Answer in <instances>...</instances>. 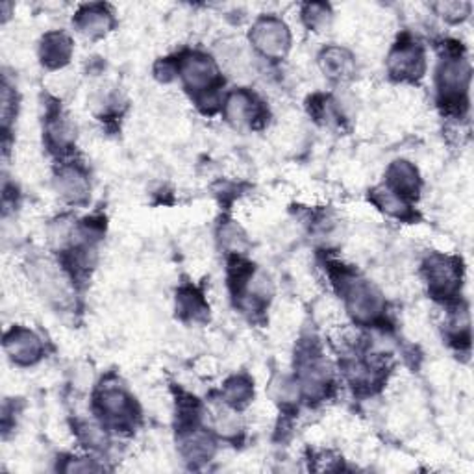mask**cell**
<instances>
[{
	"label": "cell",
	"instance_id": "14",
	"mask_svg": "<svg viewBox=\"0 0 474 474\" xmlns=\"http://www.w3.org/2000/svg\"><path fill=\"white\" fill-rule=\"evenodd\" d=\"M76 28L87 38H103L113 28V13L104 4H89L76 13Z\"/></svg>",
	"mask_w": 474,
	"mask_h": 474
},
{
	"label": "cell",
	"instance_id": "9",
	"mask_svg": "<svg viewBox=\"0 0 474 474\" xmlns=\"http://www.w3.org/2000/svg\"><path fill=\"white\" fill-rule=\"evenodd\" d=\"M4 351L17 365H34L43 356V343L31 330L15 326L4 337Z\"/></svg>",
	"mask_w": 474,
	"mask_h": 474
},
{
	"label": "cell",
	"instance_id": "1",
	"mask_svg": "<svg viewBox=\"0 0 474 474\" xmlns=\"http://www.w3.org/2000/svg\"><path fill=\"white\" fill-rule=\"evenodd\" d=\"M341 293L344 299L346 311L360 325H372L384 317L386 300L371 282L358 276L341 278Z\"/></svg>",
	"mask_w": 474,
	"mask_h": 474
},
{
	"label": "cell",
	"instance_id": "20",
	"mask_svg": "<svg viewBox=\"0 0 474 474\" xmlns=\"http://www.w3.org/2000/svg\"><path fill=\"white\" fill-rule=\"evenodd\" d=\"M223 397L230 407L234 409L245 407L252 400V397H255V386H252V380L248 376L236 374L230 378V380H227Z\"/></svg>",
	"mask_w": 474,
	"mask_h": 474
},
{
	"label": "cell",
	"instance_id": "24",
	"mask_svg": "<svg viewBox=\"0 0 474 474\" xmlns=\"http://www.w3.org/2000/svg\"><path fill=\"white\" fill-rule=\"evenodd\" d=\"M434 10L437 12V15L447 19L449 22H461L469 17L470 4L463 3V0H460V3L454 0V3H437L434 4Z\"/></svg>",
	"mask_w": 474,
	"mask_h": 474
},
{
	"label": "cell",
	"instance_id": "12",
	"mask_svg": "<svg viewBox=\"0 0 474 474\" xmlns=\"http://www.w3.org/2000/svg\"><path fill=\"white\" fill-rule=\"evenodd\" d=\"M54 187L58 195L69 204H84L91 192L87 174L76 165H63L54 178Z\"/></svg>",
	"mask_w": 474,
	"mask_h": 474
},
{
	"label": "cell",
	"instance_id": "10",
	"mask_svg": "<svg viewBox=\"0 0 474 474\" xmlns=\"http://www.w3.org/2000/svg\"><path fill=\"white\" fill-rule=\"evenodd\" d=\"M225 115L236 129H252L262 117V104L246 89H236L225 103Z\"/></svg>",
	"mask_w": 474,
	"mask_h": 474
},
{
	"label": "cell",
	"instance_id": "22",
	"mask_svg": "<svg viewBox=\"0 0 474 474\" xmlns=\"http://www.w3.org/2000/svg\"><path fill=\"white\" fill-rule=\"evenodd\" d=\"M302 19L308 24V28L315 31H323L330 26L332 21V12L330 6L321 4V3H311L302 8Z\"/></svg>",
	"mask_w": 474,
	"mask_h": 474
},
{
	"label": "cell",
	"instance_id": "3",
	"mask_svg": "<svg viewBox=\"0 0 474 474\" xmlns=\"http://www.w3.org/2000/svg\"><path fill=\"white\" fill-rule=\"evenodd\" d=\"M250 41L262 56L269 59H282L291 49V31L282 19L265 15L252 26Z\"/></svg>",
	"mask_w": 474,
	"mask_h": 474
},
{
	"label": "cell",
	"instance_id": "28",
	"mask_svg": "<svg viewBox=\"0 0 474 474\" xmlns=\"http://www.w3.org/2000/svg\"><path fill=\"white\" fill-rule=\"evenodd\" d=\"M66 472H93V470H103L101 465L94 463L93 460H69L67 465L63 467Z\"/></svg>",
	"mask_w": 474,
	"mask_h": 474
},
{
	"label": "cell",
	"instance_id": "16",
	"mask_svg": "<svg viewBox=\"0 0 474 474\" xmlns=\"http://www.w3.org/2000/svg\"><path fill=\"white\" fill-rule=\"evenodd\" d=\"M319 67L330 80H349L356 71V61L343 47H326L319 54Z\"/></svg>",
	"mask_w": 474,
	"mask_h": 474
},
{
	"label": "cell",
	"instance_id": "18",
	"mask_svg": "<svg viewBox=\"0 0 474 474\" xmlns=\"http://www.w3.org/2000/svg\"><path fill=\"white\" fill-rule=\"evenodd\" d=\"M47 141L56 150H67L75 141V129L67 117H63L59 112L50 113L45 126Z\"/></svg>",
	"mask_w": 474,
	"mask_h": 474
},
{
	"label": "cell",
	"instance_id": "21",
	"mask_svg": "<svg viewBox=\"0 0 474 474\" xmlns=\"http://www.w3.org/2000/svg\"><path fill=\"white\" fill-rule=\"evenodd\" d=\"M176 304H178V311L182 317L189 321H201L206 317V313H208V306L202 295L195 291L193 288H182L178 291Z\"/></svg>",
	"mask_w": 474,
	"mask_h": 474
},
{
	"label": "cell",
	"instance_id": "7",
	"mask_svg": "<svg viewBox=\"0 0 474 474\" xmlns=\"http://www.w3.org/2000/svg\"><path fill=\"white\" fill-rule=\"evenodd\" d=\"M425 67V50L416 41L402 40L391 49L388 56V71L395 80L400 82H412L421 78Z\"/></svg>",
	"mask_w": 474,
	"mask_h": 474
},
{
	"label": "cell",
	"instance_id": "5",
	"mask_svg": "<svg viewBox=\"0 0 474 474\" xmlns=\"http://www.w3.org/2000/svg\"><path fill=\"white\" fill-rule=\"evenodd\" d=\"M332 380V371L326 358L309 346L299 356V386L304 395L309 398H319L326 393V388Z\"/></svg>",
	"mask_w": 474,
	"mask_h": 474
},
{
	"label": "cell",
	"instance_id": "27",
	"mask_svg": "<svg viewBox=\"0 0 474 474\" xmlns=\"http://www.w3.org/2000/svg\"><path fill=\"white\" fill-rule=\"evenodd\" d=\"M13 115H15V93L4 82V85H3V122H4V126L10 124Z\"/></svg>",
	"mask_w": 474,
	"mask_h": 474
},
{
	"label": "cell",
	"instance_id": "25",
	"mask_svg": "<svg viewBox=\"0 0 474 474\" xmlns=\"http://www.w3.org/2000/svg\"><path fill=\"white\" fill-rule=\"evenodd\" d=\"M80 434H82V439L87 447H91V449L106 447V434L101 426L93 425V423H82Z\"/></svg>",
	"mask_w": 474,
	"mask_h": 474
},
{
	"label": "cell",
	"instance_id": "23",
	"mask_svg": "<svg viewBox=\"0 0 474 474\" xmlns=\"http://www.w3.org/2000/svg\"><path fill=\"white\" fill-rule=\"evenodd\" d=\"M220 245H223L227 250L234 252V255H243L248 246V239L245 236V232L236 225V223H225L220 227Z\"/></svg>",
	"mask_w": 474,
	"mask_h": 474
},
{
	"label": "cell",
	"instance_id": "8",
	"mask_svg": "<svg viewBox=\"0 0 474 474\" xmlns=\"http://www.w3.org/2000/svg\"><path fill=\"white\" fill-rule=\"evenodd\" d=\"M101 414L115 426H124L134 421L136 406L132 397L119 384H108L99 391L97 397Z\"/></svg>",
	"mask_w": 474,
	"mask_h": 474
},
{
	"label": "cell",
	"instance_id": "6",
	"mask_svg": "<svg viewBox=\"0 0 474 474\" xmlns=\"http://www.w3.org/2000/svg\"><path fill=\"white\" fill-rule=\"evenodd\" d=\"M178 73L183 80V85L189 91H195L199 94H206L215 91L219 84V69L215 61L201 52L187 54L178 66Z\"/></svg>",
	"mask_w": 474,
	"mask_h": 474
},
{
	"label": "cell",
	"instance_id": "19",
	"mask_svg": "<svg viewBox=\"0 0 474 474\" xmlns=\"http://www.w3.org/2000/svg\"><path fill=\"white\" fill-rule=\"evenodd\" d=\"M371 201L376 208H380L384 213L395 219H409L412 210H409L406 199L397 195L388 185H380L371 192Z\"/></svg>",
	"mask_w": 474,
	"mask_h": 474
},
{
	"label": "cell",
	"instance_id": "26",
	"mask_svg": "<svg viewBox=\"0 0 474 474\" xmlns=\"http://www.w3.org/2000/svg\"><path fill=\"white\" fill-rule=\"evenodd\" d=\"M215 426H217V432L225 437H232L241 430V423H239L237 416L232 412H220L217 416Z\"/></svg>",
	"mask_w": 474,
	"mask_h": 474
},
{
	"label": "cell",
	"instance_id": "4",
	"mask_svg": "<svg viewBox=\"0 0 474 474\" xmlns=\"http://www.w3.org/2000/svg\"><path fill=\"white\" fill-rule=\"evenodd\" d=\"M425 274L434 299L449 300L461 290V265L452 256H430L425 264Z\"/></svg>",
	"mask_w": 474,
	"mask_h": 474
},
{
	"label": "cell",
	"instance_id": "13",
	"mask_svg": "<svg viewBox=\"0 0 474 474\" xmlns=\"http://www.w3.org/2000/svg\"><path fill=\"white\" fill-rule=\"evenodd\" d=\"M388 187L393 189L402 199H414L419 195L421 178L414 164L406 160H397L388 169Z\"/></svg>",
	"mask_w": 474,
	"mask_h": 474
},
{
	"label": "cell",
	"instance_id": "17",
	"mask_svg": "<svg viewBox=\"0 0 474 474\" xmlns=\"http://www.w3.org/2000/svg\"><path fill=\"white\" fill-rule=\"evenodd\" d=\"M215 449L217 447H215V441L211 439V435L199 428L189 430L187 434H183L180 441V451L183 458L195 465L210 461L215 454Z\"/></svg>",
	"mask_w": 474,
	"mask_h": 474
},
{
	"label": "cell",
	"instance_id": "15",
	"mask_svg": "<svg viewBox=\"0 0 474 474\" xmlns=\"http://www.w3.org/2000/svg\"><path fill=\"white\" fill-rule=\"evenodd\" d=\"M40 56L43 66L49 69H61L63 66H67L73 56V41L63 31H49L41 40Z\"/></svg>",
	"mask_w": 474,
	"mask_h": 474
},
{
	"label": "cell",
	"instance_id": "11",
	"mask_svg": "<svg viewBox=\"0 0 474 474\" xmlns=\"http://www.w3.org/2000/svg\"><path fill=\"white\" fill-rule=\"evenodd\" d=\"M31 276H34L36 286L41 290V293L58 304L67 302L69 299V286L66 276L61 274L58 265H54L49 260H38L31 264Z\"/></svg>",
	"mask_w": 474,
	"mask_h": 474
},
{
	"label": "cell",
	"instance_id": "2",
	"mask_svg": "<svg viewBox=\"0 0 474 474\" xmlns=\"http://www.w3.org/2000/svg\"><path fill=\"white\" fill-rule=\"evenodd\" d=\"M470 63L460 54H449L437 69L439 99L449 108H463L470 85Z\"/></svg>",
	"mask_w": 474,
	"mask_h": 474
}]
</instances>
